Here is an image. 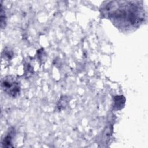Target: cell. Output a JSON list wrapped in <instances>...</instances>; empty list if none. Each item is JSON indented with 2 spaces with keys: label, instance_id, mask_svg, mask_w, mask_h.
I'll list each match as a JSON object with an SVG mask.
<instances>
[{
  "label": "cell",
  "instance_id": "obj_1",
  "mask_svg": "<svg viewBox=\"0 0 148 148\" xmlns=\"http://www.w3.org/2000/svg\"><path fill=\"white\" fill-rule=\"evenodd\" d=\"M136 2L112 1L106 3L102 9L114 23L125 28L138 24L142 19L143 10Z\"/></svg>",
  "mask_w": 148,
  "mask_h": 148
},
{
  "label": "cell",
  "instance_id": "obj_2",
  "mask_svg": "<svg viewBox=\"0 0 148 148\" xmlns=\"http://www.w3.org/2000/svg\"><path fill=\"white\" fill-rule=\"evenodd\" d=\"M1 88L9 96L16 98L20 94V82L13 76H6L1 80Z\"/></svg>",
  "mask_w": 148,
  "mask_h": 148
},
{
  "label": "cell",
  "instance_id": "obj_5",
  "mask_svg": "<svg viewBox=\"0 0 148 148\" xmlns=\"http://www.w3.org/2000/svg\"><path fill=\"white\" fill-rule=\"evenodd\" d=\"M3 53H4V56L5 57L8 58V59H10L12 58L13 54H12V53L9 50H5Z\"/></svg>",
  "mask_w": 148,
  "mask_h": 148
},
{
  "label": "cell",
  "instance_id": "obj_4",
  "mask_svg": "<svg viewBox=\"0 0 148 148\" xmlns=\"http://www.w3.org/2000/svg\"><path fill=\"white\" fill-rule=\"evenodd\" d=\"M6 24V16L5 14V11L3 9L2 5H1V28H4Z\"/></svg>",
  "mask_w": 148,
  "mask_h": 148
},
{
  "label": "cell",
  "instance_id": "obj_3",
  "mask_svg": "<svg viewBox=\"0 0 148 148\" xmlns=\"http://www.w3.org/2000/svg\"><path fill=\"white\" fill-rule=\"evenodd\" d=\"M14 134L13 131H10L9 132L8 135L4 138L2 142V146L3 147H12V140L13 135Z\"/></svg>",
  "mask_w": 148,
  "mask_h": 148
}]
</instances>
